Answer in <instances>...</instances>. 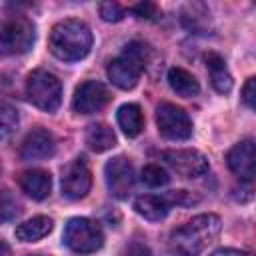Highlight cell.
I'll return each instance as SVG.
<instances>
[{
	"label": "cell",
	"mask_w": 256,
	"mask_h": 256,
	"mask_svg": "<svg viewBox=\"0 0 256 256\" xmlns=\"http://www.w3.org/2000/svg\"><path fill=\"white\" fill-rule=\"evenodd\" d=\"M220 228L216 214H198L170 234V250L176 256H198L218 238Z\"/></svg>",
	"instance_id": "1"
},
{
	"label": "cell",
	"mask_w": 256,
	"mask_h": 256,
	"mask_svg": "<svg viewBox=\"0 0 256 256\" xmlns=\"http://www.w3.org/2000/svg\"><path fill=\"white\" fill-rule=\"evenodd\" d=\"M50 52L64 62L82 60L92 48V32L90 28L74 18L60 20L50 30Z\"/></svg>",
	"instance_id": "2"
},
{
	"label": "cell",
	"mask_w": 256,
	"mask_h": 256,
	"mask_svg": "<svg viewBox=\"0 0 256 256\" xmlns=\"http://www.w3.org/2000/svg\"><path fill=\"white\" fill-rule=\"evenodd\" d=\"M146 46L142 42H130L126 44L124 52L108 64L106 74L114 86L120 90H130L138 84V78L146 68Z\"/></svg>",
	"instance_id": "3"
},
{
	"label": "cell",
	"mask_w": 256,
	"mask_h": 256,
	"mask_svg": "<svg viewBox=\"0 0 256 256\" xmlns=\"http://www.w3.org/2000/svg\"><path fill=\"white\" fill-rule=\"evenodd\" d=\"M28 100L44 112H56L62 102V84L48 70H34L26 78Z\"/></svg>",
	"instance_id": "4"
},
{
	"label": "cell",
	"mask_w": 256,
	"mask_h": 256,
	"mask_svg": "<svg viewBox=\"0 0 256 256\" xmlns=\"http://www.w3.org/2000/svg\"><path fill=\"white\" fill-rule=\"evenodd\" d=\"M36 28L26 16H10L0 20V56L24 54L32 48Z\"/></svg>",
	"instance_id": "5"
},
{
	"label": "cell",
	"mask_w": 256,
	"mask_h": 256,
	"mask_svg": "<svg viewBox=\"0 0 256 256\" xmlns=\"http://www.w3.org/2000/svg\"><path fill=\"white\" fill-rule=\"evenodd\" d=\"M64 244L78 254H92L102 248L104 232L96 220L90 218H70L64 226Z\"/></svg>",
	"instance_id": "6"
},
{
	"label": "cell",
	"mask_w": 256,
	"mask_h": 256,
	"mask_svg": "<svg viewBox=\"0 0 256 256\" xmlns=\"http://www.w3.org/2000/svg\"><path fill=\"white\" fill-rule=\"evenodd\" d=\"M194 202H196V198L190 192H186V190H172V192H168L164 196H158V194L138 196L134 200V210L142 218H146L150 222H160V220H164L170 214L174 204L176 206H188V204H194Z\"/></svg>",
	"instance_id": "7"
},
{
	"label": "cell",
	"mask_w": 256,
	"mask_h": 256,
	"mask_svg": "<svg viewBox=\"0 0 256 256\" xmlns=\"http://www.w3.org/2000/svg\"><path fill=\"white\" fill-rule=\"evenodd\" d=\"M158 132L168 140H188L192 136V120L180 106L172 102H162L156 108Z\"/></svg>",
	"instance_id": "8"
},
{
	"label": "cell",
	"mask_w": 256,
	"mask_h": 256,
	"mask_svg": "<svg viewBox=\"0 0 256 256\" xmlns=\"http://www.w3.org/2000/svg\"><path fill=\"white\" fill-rule=\"evenodd\" d=\"M104 180H106L108 192L114 198H118V200L128 198V194L132 192L134 182H136L132 162L126 156H114L104 166Z\"/></svg>",
	"instance_id": "9"
},
{
	"label": "cell",
	"mask_w": 256,
	"mask_h": 256,
	"mask_svg": "<svg viewBox=\"0 0 256 256\" xmlns=\"http://www.w3.org/2000/svg\"><path fill=\"white\" fill-rule=\"evenodd\" d=\"M162 160L184 178H198L208 172V158L198 150H166L162 152Z\"/></svg>",
	"instance_id": "10"
},
{
	"label": "cell",
	"mask_w": 256,
	"mask_h": 256,
	"mask_svg": "<svg viewBox=\"0 0 256 256\" xmlns=\"http://www.w3.org/2000/svg\"><path fill=\"white\" fill-rule=\"evenodd\" d=\"M92 186V174L86 166L84 160L76 158L72 160L70 164L64 166L62 170V180H60V188H62V194L70 200H80L88 194Z\"/></svg>",
	"instance_id": "11"
},
{
	"label": "cell",
	"mask_w": 256,
	"mask_h": 256,
	"mask_svg": "<svg viewBox=\"0 0 256 256\" xmlns=\"http://www.w3.org/2000/svg\"><path fill=\"white\" fill-rule=\"evenodd\" d=\"M110 100V94L102 82L96 80H86L82 82L72 96V108L78 114H94L102 110Z\"/></svg>",
	"instance_id": "12"
},
{
	"label": "cell",
	"mask_w": 256,
	"mask_h": 256,
	"mask_svg": "<svg viewBox=\"0 0 256 256\" xmlns=\"http://www.w3.org/2000/svg\"><path fill=\"white\" fill-rule=\"evenodd\" d=\"M228 168L244 182L254 180V140L246 138L238 144H234L226 154Z\"/></svg>",
	"instance_id": "13"
},
{
	"label": "cell",
	"mask_w": 256,
	"mask_h": 256,
	"mask_svg": "<svg viewBox=\"0 0 256 256\" xmlns=\"http://www.w3.org/2000/svg\"><path fill=\"white\" fill-rule=\"evenodd\" d=\"M54 152L56 140L46 128H34L32 132H28L20 146V154L24 160H44L54 156Z\"/></svg>",
	"instance_id": "14"
},
{
	"label": "cell",
	"mask_w": 256,
	"mask_h": 256,
	"mask_svg": "<svg viewBox=\"0 0 256 256\" xmlns=\"http://www.w3.org/2000/svg\"><path fill=\"white\" fill-rule=\"evenodd\" d=\"M18 182H20V188L26 192V196H30L32 200H44L52 188L50 174L46 170H40V168H32V170L22 172Z\"/></svg>",
	"instance_id": "15"
},
{
	"label": "cell",
	"mask_w": 256,
	"mask_h": 256,
	"mask_svg": "<svg viewBox=\"0 0 256 256\" xmlns=\"http://www.w3.org/2000/svg\"><path fill=\"white\" fill-rule=\"evenodd\" d=\"M204 62H206V68L210 72V80H212V86L218 94H228L232 90V76L226 68V62L220 54L216 52H208L204 54Z\"/></svg>",
	"instance_id": "16"
},
{
	"label": "cell",
	"mask_w": 256,
	"mask_h": 256,
	"mask_svg": "<svg viewBox=\"0 0 256 256\" xmlns=\"http://www.w3.org/2000/svg\"><path fill=\"white\" fill-rule=\"evenodd\" d=\"M116 120H118V126L122 128V132L130 138L138 136L144 128V116H142V110L138 104L134 102H128V104H122L116 112Z\"/></svg>",
	"instance_id": "17"
},
{
	"label": "cell",
	"mask_w": 256,
	"mask_h": 256,
	"mask_svg": "<svg viewBox=\"0 0 256 256\" xmlns=\"http://www.w3.org/2000/svg\"><path fill=\"white\" fill-rule=\"evenodd\" d=\"M52 218L48 216H32L30 220L22 222L18 228H16V238L22 240V242H36V240H42L44 236L50 234L52 230Z\"/></svg>",
	"instance_id": "18"
},
{
	"label": "cell",
	"mask_w": 256,
	"mask_h": 256,
	"mask_svg": "<svg viewBox=\"0 0 256 256\" xmlns=\"http://www.w3.org/2000/svg\"><path fill=\"white\" fill-rule=\"evenodd\" d=\"M168 84L178 96H184V98H192L200 92L198 80L188 70H184L180 66H174L168 70Z\"/></svg>",
	"instance_id": "19"
},
{
	"label": "cell",
	"mask_w": 256,
	"mask_h": 256,
	"mask_svg": "<svg viewBox=\"0 0 256 256\" xmlns=\"http://www.w3.org/2000/svg\"><path fill=\"white\" fill-rule=\"evenodd\" d=\"M86 144L94 152H106L116 144V134L106 124H90L86 130Z\"/></svg>",
	"instance_id": "20"
},
{
	"label": "cell",
	"mask_w": 256,
	"mask_h": 256,
	"mask_svg": "<svg viewBox=\"0 0 256 256\" xmlns=\"http://www.w3.org/2000/svg\"><path fill=\"white\" fill-rule=\"evenodd\" d=\"M18 126V112L12 104L0 100V140L8 138Z\"/></svg>",
	"instance_id": "21"
},
{
	"label": "cell",
	"mask_w": 256,
	"mask_h": 256,
	"mask_svg": "<svg viewBox=\"0 0 256 256\" xmlns=\"http://www.w3.org/2000/svg\"><path fill=\"white\" fill-rule=\"evenodd\" d=\"M210 16V12L202 6V10H200V14H196V4H190V6H186V10H184V14H182V22H184V26L188 28V30H194V32H200V30H206V24H208V18Z\"/></svg>",
	"instance_id": "22"
},
{
	"label": "cell",
	"mask_w": 256,
	"mask_h": 256,
	"mask_svg": "<svg viewBox=\"0 0 256 256\" xmlns=\"http://www.w3.org/2000/svg\"><path fill=\"white\" fill-rule=\"evenodd\" d=\"M142 182L150 188H158V186H164L170 182V174L160 166V164H146L142 168V174H140Z\"/></svg>",
	"instance_id": "23"
},
{
	"label": "cell",
	"mask_w": 256,
	"mask_h": 256,
	"mask_svg": "<svg viewBox=\"0 0 256 256\" xmlns=\"http://www.w3.org/2000/svg\"><path fill=\"white\" fill-rule=\"evenodd\" d=\"M126 10L118 2H102L100 4V16L106 22H120L124 18Z\"/></svg>",
	"instance_id": "24"
},
{
	"label": "cell",
	"mask_w": 256,
	"mask_h": 256,
	"mask_svg": "<svg viewBox=\"0 0 256 256\" xmlns=\"http://www.w3.org/2000/svg\"><path fill=\"white\" fill-rule=\"evenodd\" d=\"M14 216H16V202H14V198L8 192L0 190V224L12 220Z\"/></svg>",
	"instance_id": "25"
},
{
	"label": "cell",
	"mask_w": 256,
	"mask_h": 256,
	"mask_svg": "<svg viewBox=\"0 0 256 256\" xmlns=\"http://www.w3.org/2000/svg\"><path fill=\"white\" fill-rule=\"evenodd\" d=\"M132 14H136L138 18H144V20H156L160 16V10L156 4L152 2H140V4H134L132 8H128Z\"/></svg>",
	"instance_id": "26"
},
{
	"label": "cell",
	"mask_w": 256,
	"mask_h": 256,
	"mask_svg": "<svg viewBox=\"0 0 256 256\" xmlns=\"http://www.w3.org/2000/svg\"><path fill=\"white\" fill-rule=\"evenodd\" d=\"M242 100L246 102L248 108L256 106V78H248L244 88H242Z\"/></svg>",
	"instance_id": "27"
},
{
	"label": "cell",
	"mask_w": 256,
	"mask_h": 256,
	"mask_svg": "<svg viewBox=\"0 0 256 256\" xmlns=\"http://www.w3.org/2000/svg\"><path fill=\"white\" fill-rule=\"evenodd\" d=\"M122 256H152V252L144 246V244H138V242H134V244H130L124 252H122Z\"/></svg>",
	"instance_id": "28"
},
{
	"label": "cell",
	"mask_w": 256,
	"mask_h": 256,
	"mask_svg": "<svg viewBox=\"0 0 256 256\" xmlns=\"http://www.w3.org/2000/svg\"><path fill=\"white\" fill-rule=\"evenodd\" d=\"M210 256H248V252L236 250V248H218V250H214Z\"/></svg>",
	"instance_id": "29"
},
{
	"label": "cell",
	"mask_w": 256,
	"mask_h": 256,
	"mask_svg": "<svg viewBox=\"0 0 256 256\" xmlns=\"http://www.w3.org/2000/svg\"><path fill=\"white\" fill-rule=\"evenodd\" d=\"M0 256H10V246L4 240H0Z\"/></svg>",
	"instance_id": "30"
}]
</instances>
